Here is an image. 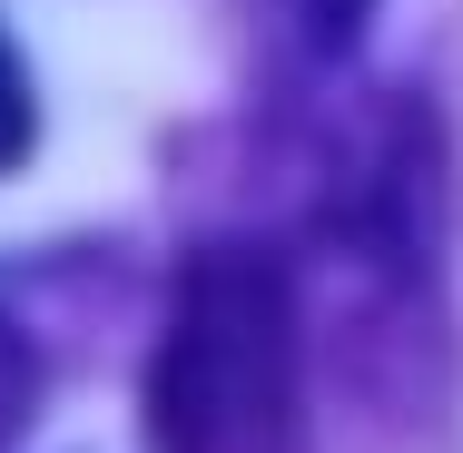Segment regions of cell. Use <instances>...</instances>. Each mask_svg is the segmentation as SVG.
I'll return each instance as SVG.
<instances>
[{
  "instance_id": "7a4b0ae2",
  "label": "cell",
  "mask_w": 463,
  "mask_h": 453,
  "mask_svg": "<svg viewBox=\"0 0 463 453\" xmlns=\"http://www.w3.org/2000/svg\"><path fill=\"white\" fill-rule=\"evenodd\" d=\"M365 20H374V0H237V30H247L257 60H277V70H326V60H345Z\"/></svg>"
},
{
  "instance_id": "277c9868",
  "label": "cell",
  "mask_w": 463,
  "mask_h": 453,
  "mask_svg": "<svg viewBox=\"0 0 463 453\" xmlns=\"http://www.w3.org/2000/svg\"><path fill=\"white\" fill-rule=\"evenodd\" d=\"M30 138H40V99H30V70H20V50L0 30V168H20Z\"/></svg>"
},
{
  "instance_id": "3957f363",
  "label": "cell",
  "mask_w": 463,
  "mask_h": 453,
  "mask_svg": "<svg viewBox=\"0 0 463 453\" xmlns=\"http://www.w3.org/2000/svg\"><path fill=\"white\" fill-rule=\"evenodd\" d=\"M40 414V355H30V335L0 316V453L20 444V424Z\"/></svg>"
},
{
  "instance_id": "6da1fadb",
  "label": "cell",
  "mask_w": 463,
  "mask_h": 453,
  "mask_svg": "<svg viewBox=\"0 0 463 453\" xmlns=\"http://www.w3.org/2000/svg\"><path fill=\"white\" fill-rule=\"evenodd\" d=\"M148 444L158 453H306V316L286 257L217 237L168 296V335L148 364Z\"/></svg>"
}]
</instances>
